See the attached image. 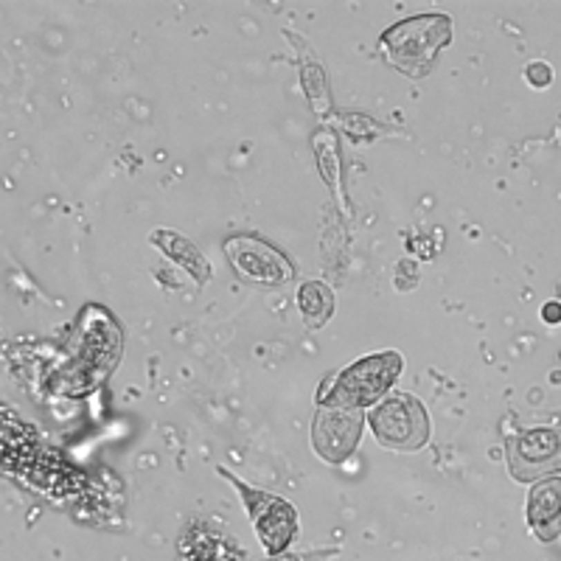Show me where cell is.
Instances as JSON below:
<instances>
[{
  "mask_svg": "<svg viewBox=\"0 0 561 561\" xmlns=\"http://www.w3.org/2000/svg\"><path fill=\"white\" fill-rule=\"evenodd\" d=\"M449 34H452V26H449L446 17L424 15V17H412V20H404L399 26H393L382 37V42H385L390 59L401 70L418 76V73L430 70L432 57L449 39Z\"/></svg>",
  "mask_w": 561,
  "mask_h": 561,
  "instance_id": "obj_1",
  "label": "cell"
},
{
  "mask_svg": "<svg viewBox=\"0 0 561 561\" xmlns=\"http://www.w3.org/2000/svg\"><path fill=\"white\" fill-rule=\"evenodd\" d=\"M298 303H301V312L306 314V320L312 325H320L323 320H329V314L334 309V295L329 292V287L317 284V280H306L298 292Z\"/></svg>",
  "mask_w": 561,
  "mask_h": 561,
  "instance_id": "obj_9",
  "label": "cell"
},
{
  "mask_svg": "<svg viewBox=\"0 0 561 561\" xmlns=\"http://www.w3.org/2000/svg\"><path fill=\"white\" fill-rule=\"evenodd\" d=\"M370 427L377 438L396 449H418L427 441L430 421L421 404L410 396H393L370 412Z\"/></svg>",
  "mask_w": 561,
  "mask_h": 561,
  "instance_id": "obj_2",
  "label": "cell"
},
{
  "mask_svg": "<svg viewBox=\"0 0 561 561\" xmlns=\"http://www.w3.org/2000/svg\"><path fill=\"white\" fill-rule=\"evenodd\" d=\"M256 525H258V533H261V542L267 550L278 553V550H284L292 531H295V511L287 505V502H280L275 505V513H264V517H256Z\"/></svg>",
  "mask_w": 561,
  "mask_h": 561,
  "instance_id": "obj_8",
  "label": "cell"
},
{
  "mask_svg": "<svg viewBox=\"0 0 561 561\" xmlns=\"http://www.w3.org/2000/svg\"><path fill=\"white\" fill-rule=\"evenodd\" d=\"M528 517L531 525L539 531V536L550 539V522L558 531L561 528V480H544L533 488L531 502H528Z\"/></svg>",
  "mask_w": 561,
  "mask_h": 561,
  "instance_id": "obj_7",
  "label": "cell"
},
{
  "mask_svg": "<svg viewBox=\"0 0 561 561\" xmlns=\"http://www.w3.org/2000/svg\"><path fill=\"white\" fill-rule=\"evenodd\" d=\"M528 82H531L533 87H547V84L553 82L550 65H544V62H531V65H528Z\"/></svg>",
  "mask_w": 561,
  "mask_h": 561,
  "instance_id": "obj_10",
  "label": "cell"
},
{
  "mask_svg": "<svg viewBox=\"0 0 561 561\" xmlns=\"http://www.w3.org/2000/svg\"><path fill=\"white\" fill-rule=\"evenodd\" d=\"M227 253L242 275H250L258 280H272V284L289 275V264L284 261V256L258 239H233L227 245Z\"/></svg>",
  "mask_w": 561,
  "mask_h": 561,
  "instance_id": "obj_6",
  "label": "cell"
},
{
  "mask_svg": "<svg viewBox=\"0 0 561 561\" xmlns=\"http://www.w3.org/2000/svg\"><path fill=\"white\" fill-rule=\"evenodd\" d=\"M542 317H544V323H550V325L561 323V303H558V301H550V303H544V309H542Z\"/></svg>",
  "mask_w": 561,
  "mask_h": 561,
  "instance_id": "obj_11",
  "label": "cell"
},
{
  "mask_svg": "<svg viewBox=\"0 0 561 561\" xmlns=\"http://www.w3.org/2000/svg\"><path fill=\"white\" fill-rule=\"evenodd\" d=\"M513 477L531 480L561 469V435L553 430H531L513 441L511 449Z\"/></svg>",
  "mask_w": 561,
  "mask_h": 561,
  "instance_id": "obj_5",
  "label": "cell"
},
{
  "mask_svg": "<svg viewBox=\"0 0 561 561\" xmlns=\"http://www.w3.org/2000/svg\"><path fill=\"white\" fill-rule=\"evenodd\" d=\"M359 410L343 399L334 401H325L320 415H317V424H314V444L320 449L323 457L329 460H343L359 435Z\"/></svg>",
  "mask_w": 561,
  "mask_h": 561,
  "instance_id": "obj_4",
  "label": "cell"
},
{
  "mask_svg": "<svg viewBox=\"0 0 561 561\" xmlns=\"http://www.w3.org/2000/svg\"><path fill=\"white\" fill-rule=\"evenodd\" d=\"M401 370V359L396 354H379V356H368L356 365H351L334 390V399H343L348 404H365L373 401L382 390L393 385V379Z\"/></svg>",
  "mask_w": 561,
  "mask_h": 561,
  "instance_id": "obj_3",
  "label": "cell"
}]
</instances>
